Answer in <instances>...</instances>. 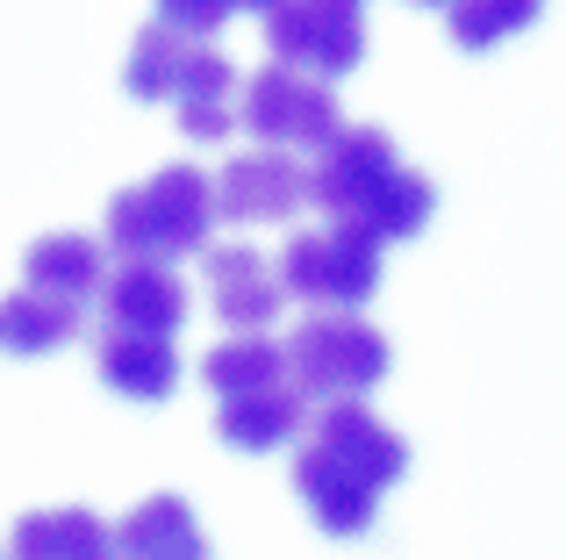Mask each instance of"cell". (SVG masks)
Returning <instances> with one entry per match:
<instances>
[{
  "mask_svg": "<svg viewBox=\"0 0 566 560\" xmlns=\"http://www.w3.org/2000/svg\"><path fill=\"white\" fill-rule=\"evenodd\" d=\"M409 475V438L387 432L366 403H323L294 446V496L331 539L374 532L380 496Z\"/></svg>",
  "mask_w": 566,
  "mask_h": 560,
  "instance_id": "cell-1",
  "label": "cell"
},
{
  "mask_svg": "<svg viewBox=\"0 0 566 560\" xmlns=\"http://www.w3.org/2000/svg\"><path fill=\"white\" fill-rule=\"evenodd\" d=\"M308 201H316L337 230H359V238H374V245H401V238H416V230L430 224L438 187H430L416 166H401L387 129H374V123L352 129L345 123V137H337L331 152H316Z\"/></svg>",
  "mask_w": 566,
  "mask_h": 560,
  "instance_id": "cell-2",
  "label": "cell"
},
{
  "mask_svg": "<svg viewBox=\"0 0 566 560\" xmlns=\"http://www.w3.org/2000/svg\"><path fill=\"white\" fill-rule=\"evenodd\" d=\"M208 230H216V187L193 166H158L151 180L108 201V245L123 252V267H172L187 252H208Z\"/></svg>",
  "mask_w": 566,
  "mask_h": 560,
  "instance_id": "cell-3",
  "label": "cell"
},
{
  "mask_svg": "<svg viewBox=\"0 0 566 560\" xmlns=\"http://www.w3.org/2000/svg\"><path fill=\"white\" fill-rule=\"evenodd\" d=\"M273 273H280V294L308 302L316 317H359V302L380 288V245L337 224L294 230Z\"/></svg>",
  "mask_w": 566,
  "mask_h": 560,
  "instance_id": "cell-4",
  "label": "cell"
},
{
  "mask_svg": "<svg viewBox=\"0 0 566 560\" xmlns=\"http://www.w3.org/2000/svg\"><path fill=\"white\" fill-rule=\"evenodd\" d=\"M237 123L259 137V152H331L345 137L337 94L302 80V72H287V65H265L237 86Z\"/></svg>",
  "mask_w": 566,
  "mask_h": 560,
  "instance_id": "cell-5",
  "label": "cell"
},
{
  "mask_svg": "<svg viewBox=\"0 0 566 560\" xmlns=\"http://www.w3.org/2000/svg\"><path fill=\"white\" fill-rule=\"evenodd\" d=\"M280 352H287V381L302 388V403L308 395H323V403H359L387 374V338L366 317H308Z\"/></svg>",
  "mask_w": 566,
  "mask_h": 560,
  "instance_id": "cell-6",
  "label": "cell"
},
{
  "mask_svg": "<svg viewBox=\"0 0 566 560\" xmlns=\"http://www.w3.org/2000/svg\"><path fill=\"white\" fill-rule=\"evenodd\" d=\"M265 51H273V65L331 86L337 72H352L366 58V14L352 0H287V8H265Z\"/></svg>",
  "mask_w": 566,
  "mask_h": 560,
  "instance_id": "cell-7",
  "label": "cell"
},
{
  "mask_svg": "<svg viewBox=\"0 0 566 560\" xmlns=\"http://www.w3.org/2000/svg\"><path fill=\"white\" fill-rule=\"evenodd\" d=\"M201 280H208V309L230 323V338H265V323L280 317V302H287L273 259H259L251 245H208Z\"/></svg>",
  "mask_w": 566,
  "mask_h": 560,
  "instance_id": "cell-8",
  "label": "cell"
},
{
  "mask_svg": "<svg viewBox=\"0 0 566 560\" xmlns=\"http://www.w3.org/2000/svg\"><path fill=\"white\" fill-rule=\"evenodd\" d=\"M216 216L222 224H287L308 201V173L287 152H244L216 173Z\"/></svg>",
  "mask_w": 566,
  "mask_h": 560,
  "instance_id": "cell-9",
  "label": "cell"
},
{
  "mask_svg": "<svg viewBox=\"0 0 566 560\" xmlns=\"http://www.w3.org/2000/svg\"><path fill=\"white\" fill-rule=\"evenodd\" d=\"M101 309H108V331L172 338L187 323V280L172 267H115L101 280Z\"/></svg>",
  "mask_w": 566,
  "mask_h": 560,
  "instance_id": "cell-10",
  "label": "cell"
},
{
  "mask_svg": "<svg viewBox=\"0 0 566 560\" xmlns=\"http://www.w3.org/2000/svg\"><path fill=\"white\" fill-rule=\"evenodd\" d=\"M94 366L115 395L129 403H166L180 388V352L172 338H137V331H101L94 338Z\"/></svg>",
  "mask_w": 566,
  "mask_h": 560,
  "instance_id": "cell-11",
  "label": "cell"
},
{
  "mask_svg": "<svg viewBox=\"0 0 566 560\" xmlns=\"http://www.w3.org/2000/svg\"><path fill=\"white\" fill-rule=\"evenodd\" d=\"M8 560H123V553H115V525H101L86 504H65V510H29L14 525Z\"/></svg>",
  "mask_w": 566,
  "mask_h": 560,
  "instance_id": "cell-12",
  "label": "cell"
},
{
  "mask_svg": "<svg viewBox=\"0 0 566 560\" xmlns=\"http://www.w3.org/2000/svg\"><path fill=\"white\" fill-rule=\"evenodd\" d=\"M308 432V403L294 381H280V388H259V395H237V403L216 409V438L237 453H273L287 446V438Z\"/></svg>",
  "mask_w": 566,
  "mask_h": 560,
  "instance_id": "cell-13",
  "label": "cell"
},
{
  "mask_svg": "<svg viewBox=\"0 0 566 560\" xmlns=\"http://www.w3.org/2000/svg\"><path fill=\"white\" fill-rule=\"evenodd\" d=\"M115 553L123 560H208V532L180 496H144L115 525Z\"/></svg>",
  "mask_w": 566,
  "mask_h": 560,
  "instance_id": "cell-14",
  "label": "cell"
},
{
  "mask_svg": "<svg viewBox=\"0 0 566 560\" xmlns=\"http://www.w3.org/2000/svg\"><path fill=\"white\" fill-rule=\"evenodd\" d=\"M101 280H108V267H101V245H94V238H80V230H51V238L29 245L22 288L51 294V302L86 309V302L101 294Z\"/></svg>",
  "mask_w": 566,
  "mask_h": 560,
  "instance_id": "cell-15",
  "label": "cell"
},
{
  "mask_svg": "<svg viewBox=\"0 0 566 560\" xmlns=\"http://www.w3.org/2000/svg\"><path fill=\"white\" fill-rule=\"evenodd\" d=\"M172 108H180V129L193 144H222V137H230V129H237V72H230V58H216L208 43H193Z\"/></svg>",
  "mask_w": 566,
  "mask_h": 560,
  "instance_id": "cell-16",
  "label": "cell"
},
{
  "mask_svg": "<svg viewBox=\"0 0 566 560\" xmlns=\"http://www.w3.org/2000/svg\"><path fill=\"white\" fill-rule=\"evenodd\" d=\"M80 323H86V309L51 302V294H36V288L0 294V345H8L14 360H43V352L72 345V338H80Z\"/></svg>",
  "mask_w": 566,
  "mask_h": 560,
  "instance_id": "cell-17",
  "label": "cell"
},
{
  "mask_svg": "<svg viewBox=\"0 0 566 560\" xmlns=\"http://www.w3.org/2000/svg\"><path fill=\"white\" fill-rule=\"evenodd\" d=\"M201 381L216 388V403H237V395L280 388V381H287V352H280L273 338H222L201 360Z\"/></svg>",
  "mask_w": 566,
  "mask_h": 560,
  "instance_id": "cell-18",
  "label": "cell"
},
{
  "mask_svg": "<svg viewBox=\"0 0 566 560\" xmlns=\"http://www.w3.org/2000/svg\"><path fill=\"white\" fill-rule=\"evenodd\" d=\"M187 58H193V43L172 37L166 22H151V29H137V43H129L123 86L137 101H172V94H180V80H187Z\"/></svg>",
  "mask_w": 566,
  "mask_h": 560,
  "instance_id": "cell-19",
  "label": "cell"
},
{
  "mask_svg": "<svg viewBox=\"0 0 566 560\" xmlns=\"http://www.w3.org/2000/svg\"><path fill=\"white\" fill-rule=\"evenodd\" d=\"M531 22H538L531 0H488V8H452V14H444L452 43H467V51H488V43L516 37V29H531Z\"/></svg>",
  "mask_w": 566,
  "mask_h": 560,
  "instance_id": "cell-20",
  "label": "cell"
}]
</instances>
